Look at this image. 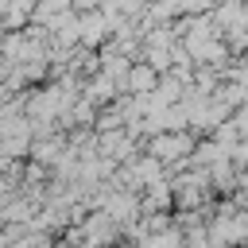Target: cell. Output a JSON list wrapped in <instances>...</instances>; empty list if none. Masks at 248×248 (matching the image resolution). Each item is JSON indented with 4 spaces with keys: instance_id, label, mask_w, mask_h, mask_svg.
<instances>
[{
    "instance_id": "6da1fadb",
    "label": "cell",
    "mask_w": 248,
    "mask_h": 248,
    "mask_svg": "<svg viewBox=\"0 0 248 248\" xmlns=\"http://www.w3.org/2000/svg\"><path fill=\"white\" fill-rule=\"evenodd\" d=\"M78 229H81L85 248H116V244H120V221H116V217H108L101 205H97V209H89V213L78 221Z\"/></svg>"
},
{
    "instance_id": "7a4b0ae2",
    "label": "cell",
    "mask_w": 248,
    "mask_h": 248,
    "mask_svg": "<svg viewBox=\"0 0 248 248\" xmlns=\"http://www.w3.org/2000/svg\"><path fill=\"white\" fill-rule=\"evenodd\" d=\"M190 147H194V136L190 132H155V136L143 140V151H151L163 163H170L178 155H190Z\"/></svg>"
},
{
    "instance_id": "3957f363",
    "label": "cell",
    "mask_w": 248,
    "mask_h": 248,
    "mask_svg": "<svg viewBox=\"0 0 248 248\" xmlns=\"http://www.w3.org/2000/svg\"><path fill=\"white\" fill-rule=\"evenodd\" d=\"M62 147H66V132L58 128V132H50V136H35L31 147H27V159H35V163H43V167H54V159L62 155Z\"/></svg>"
},
{
    "instance_id": "277c9868",
    "label": "cell",
    "mask_w": 248,
    "mask_h": 248,
    "mask_svg": "<svg viewBox=\"0 0 248 248\" xmlns=\"http://www.w3.org/2000/svg\"><path fill=\"white\" fill-rule=\"evenodd\" d=\"M155 81H159V74L143 62V58H136L132 66H128V78H124V93H151L155 89Z\"/></svg>"
},
{
    "instance_id": "5b68a950",
    "label": "cell",
    "mask_w": 248,
    "mask_h": 248,
    "mask_svg": "<svg viewBox=\"0 0 248 248\" xmlns=\"http://www.w3.org/2000/svg\"><path fill=\"white\" fill-rule=\"evenodd\" d=\"M128 167H132V174L140 178V186L151 182V178H163V159H155L151 151H136V155L128 159Z\"/></svg>"
},
{
    "instance_id": "8992f818",
    "label": "cell",
    "mask_w": 248,
    "mask_h": 248,
    "mask_svg": "<svg viewBox=\"0 0 248 248\" xmlns=\"http://www.w3.org/2000/svg\"><path fill=\"white\" fill-rule=\"evenodd\" d=\"M221 43H225L229 58L244 54V50H248V23H232V27H225V31H221Z\"/></svg>"
},
{
    "instance_id": "52a82bcc",
    "label": "cell",
    "mask_w": 248,
    "mask_h": 248,
    "mask_svg": "<svg viewBox=\"0 0 248 248\" xmlns=\"http://www.w3.org/2000/svg\"><path fill=\"white\" fill-rule=\"evenodd\" d=\"M31 136H0V155L4 159H27Z\"/></svg>"
},
{
    "instance_id": "ba28073f",
    "label": "cell",
    "mask_w": 248,
    "mask_h": 248,
    "mask_svg": "<svg viewBox=\"0 0 248 248\" xmlns=\"http://www.w3.org/2000/svg\"><path fill=\"white\" fill-rule=\"evenodd\" d=\"M182 248H209L205 221H198V225H186V229H182Z\"/></svg>"
},
{
    "instance_id": "9c48e42d",
    "label": "cell",
    "mask_w": 248,
    "mask_h": 248,
    "mask_svg": "<svg viewBox=\"0 0 248 248\" xmlns=\"http://www.w3.org/2000/svg\"><path fill=\"white\" fill-rule=\"evenodd\" d=\"M229 163H232L236 170H248V136H240V140L229 147Z\"/></svg>"
},
{
    "instance_id": "30bf717a",
    "label": "cell",
    "mask_w": 248,
    "mask_h": 248,
    "mask_svg": "<svg viewBox=\"0 0 248 248\" xmlns=\"http://www.w3.org/2000/svg\"><path fill=\"white\" fill-rule=\"evenodd\" d=\"M229 120H232V128H236L240 136H248V97H244V101L229 112Z\"/></svg>"
},
{
    "instance_id": "8fae6325",
    "label": "cell",
    "mask_w": 248,
    "mask_h": 248,
    "mask_svg": "<svg viewBox=\"0 0 248 248\" xmlns=\"http://www.w3.org/2000/svg\"><path fill=\"white\" fill-rule=\"evenodd\" d=\"M116 248H140V244H136V240H120Z\"/></svg>"
}]
</instances>
